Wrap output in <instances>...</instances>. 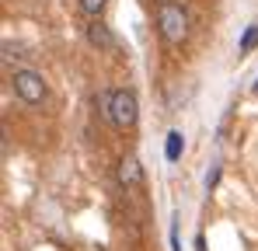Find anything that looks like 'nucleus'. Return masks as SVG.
Masks as SVG:
<instances>
[{
  "label": "nucleus",
  "mask_w": 258,
  "mask_h": 251,
  "mask_svg": "<svg viewBox=\"0 0 258 251\" xmlns=\"http://www.w3.org/2000/svg\"><path fill=\"white\" fill-rule=\"evenodd\" d=\"M157 28H161V39L168 45H181L188 39V11L174 0H164L157 7Z\"/></svg>",
  "instance_id": "1"
},
{
  "label": "nucleus",
  "mask_w": 258,
  "mask_h": 251,
  "mask_svg": "<svg viewBox=\"0 0 258 251\" xmlns=\"http://www.w3.org/2000/svg\"><path fill=\"white\" fill-rule=\"evenodd\" d=\"M140 119V101L129 87H119L112 91V101H108V122L119 126V129H133Z\"/></svg>",
  "instance_id": "2"
},
{
  "label": "nucleus",
  "mask_w": 258,
  "mask_h": 251,
  "mask_svg": "<svg viewBox=\"0 0 258 251\" xmlns=\"http://www.w3.org/2000/svg\"><path fill=\"white\" fill-rule=\"evenodd\" d=\"M11 84H14V94H18L25 105H39V101H45V81L35 74V70H14Z\"/></svg>",
  "instance_id": "3"
},
{
  "label": "nucleus",
  "mask_w": 258,
  "mask_h": 251,
  "mask_svg": "<svg viewBox=\"0 0 258 251\" xmlns=\"http://www.w3.org/2000/svg\"><path fill=\"white\" fill-rule=\"evenodd\" d=\"M119 181H122V189H140L143 185V167L133 154L119 161Z\"/></svg>",
  "instance_id": "4"
},
{
  "label": "nucleus",
  "mask_w": 258,
  "mask_h": 251,
  "mask_svg": "<svg viewBox=\"0 0 258 251\" xmlns=\"http://www.w3.org/2000/svg\"><path fill=\"white\" fill-rule=\"evenodd\" d=\"M87 42L94 45V49H115V35H112V28L105 25V21H91L87 25Z\"/></svg>",
  "instance_id": "5"
},
{
  "label": "nucleus",
  "mask_w": 258,
  "mask_h": 251,
  "mask_svg": "<svg viewBox=\"0 0 258 251\" xmlns=\"http://www.w3.org/2000/svg\"><path fill=\"white\" fill-rule=\"evenodd\" d=\"M181 150H185V136H181L178 129H171V133H168V143H164V157L174 164V161L181 157Z\"/></svg>",
  "instance_id": "6"
},
{
  "label": "nucleus",
  "mask_w": 258,
  "mask_h": 251,
  "mask_svg": "<svg viewBox=\"0 0 258 251\" xmlns=\"http://www.w3.org/2000/svg\"><path fill=\"white\" fill-rule=\"evenodd\" d=\"M258 45V25H248V32L241 35V52H251Z\"/></svg>",
  "instance_id": "7"
},
{
  "label": "nucleus",
  "mask_w": 258,
  "mask_h": 251,
  "mask_svg": "<svg viewBox=\"0 0 258 251\" xmlns=\"http://www.w3.org/2000/svg\"><path fill=\"white\" fill-rule=\"evenodd\" d=\"M105 4H108V0H81V7H84V14H91V18H98V14L105 11Z\"/></svg>",
  "instance_id": "8"
},
{
  "label": "nucleus",
  "mask_w": 258,
  "mask_h": 251,
  "mask_svg": "<svg viewBox=\"0 0 258 251\" xmlns=\"http://www.w3.org/2000/svg\"><path fill=\"white\" fill-rule=\"evenodd\" d=\"M171 251H181V244H178V216L171 220Z\"/></svg>",
  "instance_id": "9"
},
{
  "label": "nucleus",
  "mask_w": 258,
  "mask_h": 251,
  "mask_svg": "<svg viewBox=\"0 0 258 251\" xmlns=\"http://www.w3.org/2000/svg\"><path fill=\"white\" fill-rule=\"evenodd\" d=\"M216 181H220V167H213V171H210V174H206V189H213Z\"/></svg>",
  "instance_id": "10"
},
{
  "label": "nucleus",
  "mask_w": 258,
  "mask_h": 251,
  "mask_svg": "<svg viewBox=\"0 0 258 251\" xmlns=\"http://www.w3.org/2000/svg\"><path fill=\"white\" fill-rule=\"evenodd\" d=\"M255 91H258V81H255Z\"/></svg>",
  "instance_id": "11"
}]
</instances>
